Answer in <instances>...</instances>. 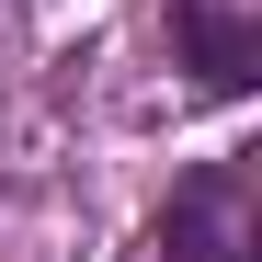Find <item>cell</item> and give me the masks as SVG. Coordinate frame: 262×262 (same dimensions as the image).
Masks as SVG:
<instances>
[{"label": "cell", "instance_id": "1", "mask_svg": "<svg viewBox=\"0 0 262 262\" xmlns=\"http://www.w3.org/2000/svg\"><path fill=\"white\" fill-rule=\"evenodd\" d=\"M171 46H183V69L205 80V92H251V69H262V34L228 23V12H205V0L171 12Z\"/></svg>", "mask_w": 262, "mask_h": 262}, {"label": "cell", "instance_id": "2", "mask_svg": "<svg viewBox=\"0 0 262 262\" xmlns=\"http://www.w3.org/2000/svg\"><path fill=\"white\" fill-rule=\"evenodd\" d=\"M216 205H228V171H205V183L171 205V262H228L216 251Z\"/></svg>", "mask_w": 262, "mask_h": 262}]
</instances>
